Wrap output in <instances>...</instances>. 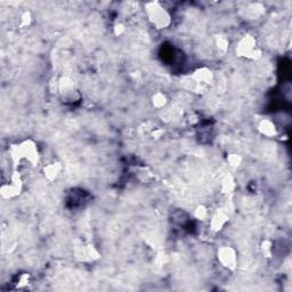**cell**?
<instances>
[{"instance_id":"cell-1","label":"cell","mask_w":292,"mask_h":292,"mask_svg":"<svg viewBox=\"0 0 292 292\" xmlns=\"http://www.w3.org/2000/svg\"><path fill=\"white\" fill-rule=\"evenodd\" d=\"M8 155L15 168L21 167H37L40 161L39 147L37 143L29 138L14 143L8 148Z\"/></svg>"},{"instance_id":"cell-2","label":"cell","mask_w":292,"mask_h":292,"mask_svg":"<svg viewBox=\"0 0 292 292\" xmlns=\"http://www.w3.org/2000/svg\"><path fill=\"white\" fill-rule=\"evenodd\" d=\"M214 83V72L208 68H200L185 78L181 84L191 93L203 94L211 87Z\"/></svg>"},{"instance_id":"cell-3","label":"cell","mask_w":292,"mask_h":292,"mask_svg":"<svg viewBox=\"0 0 292 292\" xmlns=\"http://www.w3.org/2000/svg\"><path fill=\"white\" fill-rule=\"evenodd\" d=\"M145 14L151 24L157 30H165L171 25V15L167 9L157 2L145 4Z\"/></svg>"},{"instance_id":"cell-4","label":"cell","mask_w":292,"mask_h":292,"mask_svg":"<svg viewBox=\"0 0 292 292\" xmlns=\"http://www.w3.org/2000/svg\"><path fill=\"white\" fill-rule=\"evenodd\" d=\"M236 55L242 59L256 61L261 56V50L258 46V41L253 36H243L236 44Z\"/></svg>"},{"instance_id":"cell-5","label":"cell","mask_w":292,"mask_h":292,"mask_svg":"<svg viewBox=\"0 0 292 292\" xmlns=\"http://www.w3.org/2000/svg\"><path fill=\"white\" fill-rule=\"evenodd\" d=\"M23 189H24V180H23L21 172L15 170L9 176L8 180L5 181L2 185V188H0V194H2L3 199L12 200L20 196L23 192Z\"/></svg>"},{"instance_id":"cell-6","label":"cell","mask_w":292,"mask_h":292,"mask_svg":"<svg viewBox=\"0 0 292 292\" xmlns=\"http://www.w3.org/2000/svg\"><path fill=\"white\" fill-rule=\"evenodd\" d=\"M217 259L224 268L228 271H235L237 266V251L231 246H223L218 249Z\"/></svg>"},{"instance_id":"cell-7","label":"cell","mask_w":292,"mask_h":292,"mask_svg":"<svg viewBox=\"0 0 292 292\" xmlns=\"http://www.w3.org/2000/svg\"><path fill=\"white\" fill-rule=\"evenodd\" d=\"M74 257L81 262H94L99 259L100 253L93 244H81L74 249Z\"/></svg>"},{"instance_id":"cell-8","label":"cell","mask_w":292,"mask_h":292,"mask_svg":"<svg viewBox=\"0 0 292 292\" xmlns=\"http://www.w3.org/2000/svg\"><path fill=\"white\" fill-rule=\"evenodd\" d=\"M59 90L62 98L69 100V102H74L79 96L78 89H76L74 81L68 78V76H63V78L60 80Z\"/></svg>"},{"instance_id":"cell-9","label":"cell","mask_w":292,"mask_h":292,"mask_svg":"<svg viewBox=\"0 0 292 292\" xmlns=\"http://www.w3.org/2000/svg\"><path fill=\"white\" fill-rule=\"evenodd\" d=\"M229 222V214L226 211V209H217L216 213L213 215V217L210 218V229L213 232L217 233L220 232L224 227L226 226Z\"/></svg>"},{"instance_id":"cell-10","label":"cell","mask_w":292,"mask_h":292,"mask_svg":"<svg viewBox=\"0 0 292 292\" xmlns=\"http://www.w3.org/2000/svg\"><path fill=\"white\" fill-rule=\"evenodd\" d=\"M258 131H259L261 135H264L265 137H276L277 134H279V129L275 124L274 121H272L271 119H262L258 123Z\"/></svg>"},{"instance_id":"cell-11","label":"cell","mask_w":292,"mask_h":292,"mask_svg":"<svg viewBox=\"0 0 292 292\" xmlns=\"http://www.w3.org/2000/svg\"><path fill=\"white\" fill-rule=\"evenodd\" d=\"M62 171V165L61 162H51L44 167V176L48 181H54L57 178Z\"/></svg>"},{"instance_id":"cell-12","label":"cell","mask_w":292,"mask_h":292,"mask_svg":"<svg viewBox=\"0 0 292 292\" xmlns=\"http://www.w3.org/2000/svg\"><path fill=\"white\" fill-rule=\"evenodd\" d=\"M235 188L236 183L234 177L231 174H225L222 180H220V190H222V192L225 194L232 193L233 191L235 190Z\"/></svg>"},{"instance_id":"cell-13","label":"cell","mask_w":292,"mask_h":292,"mask_svg":"<svg viewBox=\"0 0 292 292\" xmlns=\"http://www.w3.org/2000/svg\"><path fill=\"white\" fill-rule=\"evenodd\" d=\"M167 102H168V98H167L166 94L161 93V92H157L153 95L152 104L155 109H162L164 107H166Z\"/></svg>"},{"instance_id":"cell-14","label":"cell","mask_w":292,"mask_h":292,"mask_svg":"<svg viewBox=\"0 0 292 292\" xmlns=\"http://www.w3.org/2000/svg\"><path fill=\"white\" fill-rule=\"evenodd\" d=\"M227 164L232 167V168H237L242 164L241 155L236 154V153H232L227 156Z\"/></svg>"},{"instance_id":"cell-15","label":"cell","mask_w":292,"mask_h":292,"mask_svg":"<svg viewBox=\"0 0 292 292\" xmlns=\"http://www.w3.org/2000/svg\"><path fill=\"white\" fill-rule=\"evenodd\" d=\"M194 215L199 220H204L205 218L208 217V209L203 207V205H200V207L196 208Z\"/></svg>"},{"instance_id":"cell-16","label":"cell","mask_w":292,"mask_h":292,"mask_svg":"<svg viewBox=\"0 0 292 292\" xmlns=\"http://www.w3.org/2000/svg\"><path fill=\"white\" fill-rule=\"evenodd\" d=\"M217 46H218V49L220 51H223L225 52L227 50V46H228V41L225 39L224 37H220L218 38V40H217Z\"/></svg>"},{"instance_id":"cell-17","label":"cell","mask_w":292,"mask_h":292,"mask_svg":"<svg viewBox=\"0 0 292 292\" xmlns=\"http://www.w3.org/2000/svg\"><path fill=\"white\" fill-rule=\"evenodd\" d=\"M261 250H262V253H264L266 257H271V255H272V243L270 241H265L261 246Z\"/></svg>"},{"instance_id":"cell-18","label":"cell","mask_w":292,"mask_h":292,"mask_svg":"<svg viewBox=\"0 0 292 292\" xmlns=\"http://www.w3.org/2000/svg\"><path fill=\"white\" fill-rule=\"evenodd\" d=\"M21 25H30V23H31V14L30 12H24L22 14V16H21Z\"/></svg>"}]
</instances>
